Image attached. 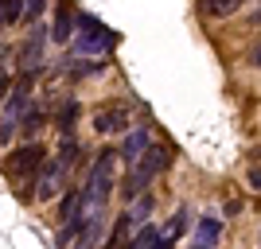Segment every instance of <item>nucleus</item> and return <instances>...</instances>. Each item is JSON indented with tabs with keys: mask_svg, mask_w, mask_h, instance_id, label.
I'll return each instance as SVG.
<instances>
[{
	"mask_svg": "<svg viewBox=\"0 0 261 249\" xmlns=\"http://www.w3.org/2000/svg\"><path fill=\"white\" fill-rule=\"evenodd\" d=\"M250 187H253V191H261V168H253V172H250Z\"/></svg>",
	"mask_w": 261,
	"mask_h": 249,
	"instance_id": "16",
	"label": "nucleus"
},
{
	"mask_svg": "<svg viewBox=\"0 0 261 249\" xmlns=\"http://www.w3.org/2000/svg\"><path fill=\"white\" fill-rule=\"evenodd\" d=\"M117 156L121 152L106 148V152H98V160H94V168H90V179H86V187H82L90 210H106L109 191H113V175H117Z\"/></svg>",
	"mask_w": 261,
	"mask_h": 249,
	"instance_id": "1",
	"label": "nucleus"
},
{
	"mask_svg": "<svg viewBox=\"0 0 261 249\" xmlns=\"http://www.w3.org/2000/svg\"><path fill=\"white\" fill-rule=\"evenodd\" d=\"M43 8H47V0H28V8H23V20L35 23L39 16H43Z\"/></svg>",
	"mask_w": 261,
	"mask_h": 249,
	"instance_id": "15",
	"label": "nucleus"
},
{
	"mask_svg": "<svg viewBox=\"0 0 261 249\" xmlns=\"http://www.w3.org/2000/svg\"><path fill=\"white\" fill-rule=\"evenodd\" d=\"M250 63H253V66H257V70H261V43H257V47H253V51H250Z\"/></svg>",
	"mask_w": 261,
	"mask_h": 249,
	"instance_id": "18",
	"label": "nucleus"
},
{
	"mask_svg": "<svg viewBox=\"0 0 261 249\" xmlns=\"http://www.w3.org/2000/svg\"><path fill=\"white\" fill-rule=\"evenodd\" d=\"M148 249H172V241H164V234H160V238H156V241H152Z\"/></svg>",
	"mask_w": 261,
	"mask_h": 249,
	"instance_id": "19",
	"label": "nucleus"
},
{
	"mask_svg": "<svg viewBox=\"0 0 261 249\" xmlns=\"http://www.w3.org/2000/svg\"><path fill=\"white\" fill-rule=\"evenodd\" d=\"M125 125H129V121H125V113H121V109H106V113H98V117H94V129H98L101 136H113V132H121Z\"/></svg>",
	"mask_w": 261,
	"mask_h": 249,
	"instance_id": "8",
	"label": "nucleus"
},
{
	"mask_svg": "<svg viewBox=\"0 0 261 249\" xmlns=\"http://www.w3.org/2000/svg\"><path fill=\"white\" fill-rule=\"evenodd\" d=\"M39 125H43V113H39V109H32V113L23 117V136H35V132H39Z\"/></svg>",
	"mask_w": 261,
	"mask_h": 249,
	"instance_id": "14",
	"label": "nucleus"
},
{
	"mask_svg": "<svg viewBox=\"0 0 261 249\" xmlns=\"http://www.w3.org/2000/svg\"><path fill=\"white\" fill-rule=\"evenodd\" d=\"M23 8H28V0H0V20H4V23H16L23 16Z\"/></svg>",
	"mask_w": 261,
	"mask_h": 249,
	"instance_id": "12",
	"label": "nucleus"
},
{
	"mask_svg": "<svg viewBox=\"0 0 261 249\" xmlns=\"http://www.w3.org/2000/svg\"><path fill=\"white\" fill-rule=\"evenodd\" d=\"M218 234H222V222H218V214H203L195 226V249H215Z\"/></svg>",
	"mask_w": 261,
	"mask_h": 249,
	"instance_id": "7",
	"label": "nucleus"
},
{
	"mask_svg": "<svg viewBox=\"0 0 261 249\" xmlns=\"http://www.w3.org/2000/svg\"><path fill=\"white\" fill-rule=\"evenodd\" d=\"M242 4H246V0H203V8H207L215 20H222V16H234Z\"/></svg>",
	"mask_w": 261,
	"mask_h": 249,
	"instance_id": "11",
	"label": "nucleus"
},
{
	"mask_svg": "<svg viewBox=\"0 0 261 249\" xmlns=\"http://www.w3.org/2000/svg\"><path fill=\"white\" fill-rule=\"evenodd\" d=\"M168 160H172V152L164 148V144H148V152H144L141 160L133 163L129 179H125V199L144 195V191H148V183H152L156 175H160L164 168H168Z\"/></svg>",
	"mask_w": 261,
	"mask_h": 249,
	"instance_id": "2",
	"label": "nucleus"
},
{
	"mask_svg": "<svg viewBox=\"0 0 261 249\" xmlns=\"http://www.w3.org/2000/svg\"><path fill=\"white\" fill-rule=\"evenodd\" d=\"M51 39H55V43H70V39H74V16H70V8H59V12H55Z\"/></svg>",
	"mask_w": 261,
	"mask_h": 249,
	"instance_id": "9",
	"label": "nucleus"
},
{
	"mask_svg": "<svg viewBox=\"0 0 261 249\" xmlns=\"http://www.w3.org/2000/svg\"><path fill=\"white\" fill-rule=\"evenodd\" d=\"M187 226H191V214H187V210H175L172 222H168V230H164V241H172V245H175V241L187 234Z\"/></svg>",
	"mask_w": 261,
	"mask_h": 249,
	"instance_id": "10",
	"label": "nucleus"
},
{
	"mask_svg": "<svg viewBox=\"0 0 261 249\" xmlns=\"http://www.w3.org/2000/svg\"><path fill=\"white\" fill-rule=\"evenodd\" d=\"M74 121H78V105H74V101H66V105H63V117H59L63 136H74Z\"/></svg>",
	"mask_w": 261,
	"mask_h": 249,
	"instance_id": "13",
	"label": "nucleus"
},
{
	"mask_svg": "<svg viewBox=\"0 0 261 249\" xmlns=\"http://www.w3.org/2000/svg\"><path fill=\"white\" fill-rule=\"evenodd\" d=\"M28 101H32V74L20 78V86L8 90V101H4V117H0V144H12L16 129H23V117H28Z\"/></svg>",
	"mask_w": 261,
	"mask_h": 249,
	"instance_id": "3",
	"label": "nucleus"
},
{
	"mask_svg": "<svg viewBox=\"0 0 261 249\" xmlns=\"http://www.w3.org/2000/svg\"><path fill=\"white\" fill-rule=\"evenodd\" d=\"M43 160H47L43 144H23V148H16V152L8 156V175H12L20 187H35V175H39Z\"/></svg>",
	"mask_w": 261,
	"mask_h": 249,
	"instance_id": "4",
	"label": "nucleus"
},
{
	"mask_svg": "<svg viewBox=\"0 0 261 249\" xmlns=\"http://www.w3.org/2000/svg\"><path fill=\"white\" fill-rule=\"evenodd\" d=\"M148 144H152V132L148 129H133L129 136H125V148H121V160L125 163H137L148 152Z\"/></svg>",
	"mask_w": 261,
	"mask_h": 249,
	"instance_id": "6",
	"label": "nucleus"
},
{
	"mask_svg": "<svg viewBox=\"0 0 261 249\" xmlns=\"http://www.w3.org/2000/svg\"><path fill=\"white\" fill-rule=\"evenodd\" d=\"M8 90H12V82H8V78H4V74H0V101L8 98Z\"/></svg>",
	"mask_w": 261,
	"mask_h": 249,
	"instance_id": "17",
	"label": "nucleus"
},
{
	"mask_svg": "<svg viewBox=\"0 0 261 249\" xmlns=\"http://www.w3.org/2000/svg\"><path fill=\"white\" fill-rule=\"evenodd\" d=\"M82 35L74 39V51L78 54H109L113 51V43H117V35L109 32L106 23H98L94 16H82Z\"/></svg>",
	"mask_w": 261,
	"mask_h": 249,
	"instance_id": "5",
	"label": "nucleus"
}]
</instances>
